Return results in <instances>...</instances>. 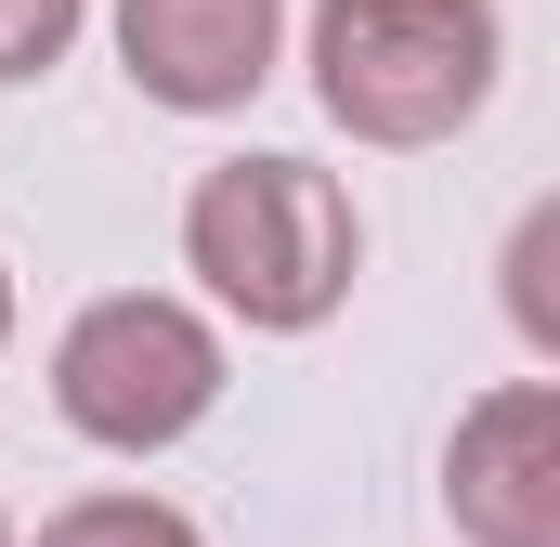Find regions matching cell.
Returning <instances> with one entry per match:
<instances>
[{
    "label": "cell",
    "instance_id": "1",
    "mask_svg": "<svg viewBox=\"0 0 560 547\" xmlns=\"http://www.w3.org/2000/svg\"><path fill=\"white\" fill-rule=\"evenodd\" d=\"M183 274H196L235 326L313 339V326L352 300V274H365V222H352L339 170L261 143V156L196 170V196H183Z\"/></svg>",
    "mask_w": 560,
    "mask_h": 547
},
{
    "label": "cell",
    "instance_id": "2",
    "mask_svg": "<svg viewBox=\"0 0 560 547\" xmlns=\"http://www.w3.org/2000/svg\"><path fill=\"white\" fill-rule=\"evenodd\" d=\"M313 53V105L352 143H456L495 105V66H509V13L495 0H313L300 26Z\"/></svg>",
    "mask_w": 560,
    "mask_h": 547
},
{
    "label": "cell",
    "instance_id": "3",
    "mask_svg": "<svg viewBox=\"0 0 560 547\" xmlns=\"http://www.w3.org/2000/svg\"><path fill=\"white\" fill-rule=\"evenodd\" d=\"M222 405V326L170 287H105L52 339V417L105 456H170Z\"/></svg>",
    "mask_w": 560,
    "mask_h": 547
},
{
    "label": "cell",
    "instance_id": "4",
    "mask_svg": "<svg viewBox=\"0 0 560 547\" xmlns=\"http://www.w3.org/2000/svg\"><path fill=\"white\" fill-rule=\"evenodd\" d=\"M443 522L469 547H560V379H495L482 405H456Z\"/></svg>",
    "mask_w": 560,
    "mask_h": 547
},
{
    "label": "cell",
    "instance_id": "5",
    "mask_svg": "<svg viewBox=\"0 0 560 547\" xmlns=\"http://www.w3.org/2000/svg\"><path fill=\"white\" fill-rule=\"evenodd\" d=\"M287 53V0H118V66L170 118H235L261 105Z\"/></svg>",
    "mask_w": 560,
    "mask_h": 547
},
{
    "label": "cell",
    "instance_id": "6",
    "mask_svg": "<svg viewBox=\"0 0 560 547\" xmlns=\"http://www.w3.org/2000/svg\"><path fill=\"white\" fill-rule=\"evenodd\" d=\"M26 547H209V535H196V509H170V496H131V482H118V496H66Z\"/></svg>",
    "mask_w": 560,
    "mask_h": 547
},
{
    "label": "cell",
    "instance_id": "7",
    "mask_svg": "<svg viewBox=\"0 0 560 547\" xmlns=\"http://www.w3.org/2000/svg\"><path fill=\"white\" fill-rule=\"evenodd\" d=\"M560 196H535L522 209V235H509V326H522V352L535 365H560Z\"/></svg>",
    "mask_w": 560,
    "mask_h": 547
},
{
    "label": "cell",
    "instance_id": "8",
    "mask_svg": "<svg viewBox=\"0 0 560 547\" xmlns=\"http://www.w3.org/2000/svg\"><path fill=\"white\" fill-rule=\"evenodd\" d=\"M79 26H92V0H0V92H26V79H52Z\"/></svg>",
    "mask_w": 560,
    "mask_h": 547
},
{
    "label": "cell",
    "instance_id": "9",
    "mask_svg": "<svg viewBox=\"0 0 560 547\" xmlns=\"http://www.w3.org/2000/svg\"><path fill=\"white\" fill-rule=\"evenodd\" d=\"M0 352H13V261H0Z\"/></svg>",
    "mask_w": 560,
    "mask_h": 547
},
{
    "label": "cell",
    "instance_id": "10",
    "mask_svg": "<svg viewBox=\"0 0 560 547\" xmlns=\"http://www.w3.org/2000/svg\"><path fill=\"white\" fill-rule=\"evenodd\" d=\"M0 547H13V509H0Z\"/></svg>",
    "mask_w": 560,
    "mask_h": 547
}]
</instances>
